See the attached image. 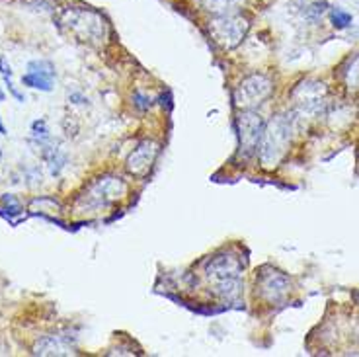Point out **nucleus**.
<instances>
[{"label":"nucleus","mask_w":359,"mask_h":357,"mask_svg":"<svg viewBox=\"0 0 359 357\" xmlns=\"http://www.w3.org/2000/svg\"><path fill=\"white\" fill-rule=\"evenodd\" d=\"M59 26L81 43L102 45L108 39V22L92 8H65L59 16Z\"/></svg>","instance_id":"1"},{"label":"nucleus","mask_w":359,"mask_h":357,"mask_svg":"<svg viewBox=\"0 0 359 357\" xmlns=\"http://www.w3.org/2000/svg\"><path fill=\"white\" fill-rule=\"evenodd\" d=\"M126 182L117 176H104V178L94 180L86 188L82 189L79 197L74 199V213L82 217L98 215L106 211L108 207L116 203L119 197L126 196Z\"/></svg>","instance_id":"2"},{"label":"nucleus","mask_w":359,"mask_h":357,"mask_svg":"<svg viewBox=\"0 0 359 357\" xmlns=\"http://www.w3.org/2000/svg\"><path fill=\"white\" fill-rule=\"evenodd\" d=\"M293 129H295V117L289 114H279L269 121L264 129L260 147H258L262 166L276 168L279 162L285 159L291 137H293Z\"/></svg>","instance_id":"3"},{"label":"nucleus","mask_w":359,"mask_h":357,"mask_svg":"<svg viewBox=\"0 0 359 357\" xmlns=\"http://www.w3.org/2000/svg\"><path fill=\"white\" fill-rule=\"evenodd\" d=\"M248 20L241 14H221L209 22V34L213 37L219 47L223 49H233L236 45L243 43V39L248 34Z\"/></svg>","instance_id":"4"},{"label":"nucleus","mask_w":359,"mask_h":357,"mask_svg":"<svg viewBox=\"0 0 359 357\" xmlns=\"http://www.w3.org/2000/svg\"><path fill=\"white\" fill-rule=\"evenodd\" d=\"M271 92H273V82L266 74H250L234 88L233 100L236 107L252 109L254 106L264 104L271 96Z\"/></svg>","instance_id":"5"},{"label":"nucleus","mask_w":359,"mask_h":357,"mask_svg":"<svg viewBox=\"0 0 359 357\" xmlns=\"http://www.w3.org/2000/svg\"><path fill=\"white\" fill-rule=\"evenodd\" d=\"M264 129H266V123H264L260 114H256L254 109H243L238 114V117H236L238 149H241V154L244 159H248L254 152H258Z\"/></svg>","instance_id":"6"},{"label":"nucleus","mask_w":359,"mask_h":357,"mask_svg":"<svg viewBox=\"0 0 359 357\" xmlns=\"http://www.w3.org/2000/svg\"><path fill=\"white\" fill-rule=\"evenodd\" d=\"M326 86L318 81H305L301 82L293 90V102L297 107V116L301 117H314L323 114L326 106Z\"/></svg>","instance_id":"7"},{"label":"nucleus","mask_w":359,"mask_h":357,"mask_svg":"<svg viewBox=\"0 0 359 357\" xmlns=\"http://www.w3.org/2000/svg\"><path fill=\"white\" fill-rule=\"evenodd\" d=\"M241 276H243V264L233 254L215 256L205 268V277L211 285L219 281H226V279H241Z\"/></svg>","instance_id":"8"},{"label":"nucleus","mask_w":359,"mask_h":357,"mask_svg":"<svg viewBox=\"0 0 359 357\" xmlns=\"http://www.w3.org/2000/svg\"><path fill=\"white\" fill-rule=\"evenodd\" d=\"M55 76H57V72H55V67L49 61H45V59L29 61L27 63V72L22 76V84L27 86V88L51 92Z\"/></svg>","instance_id":"9"},{"label":"nucleus","mask_w":359,"mask_h":357,"mask_svg":"<svg viewBox=\"0 0 359 357\" xmlns=\"http://www.w3.org/2000/svg\"><path fill=\"white\" fill-rule=\"evenodd\" d=\"M262 299H266L268 303H279L283 301L287 293L291 291V281L283 276L281 271L271 269L269 274H264L258 281Z\"/></svg>","instance_id":"10"},{"label":"nucleus","mask_w":359,"mask_h":357,"mask_svg":"<svg viewBox=\"0 0 359 357\" xmlns=\"http://www.w3.org/2000/svg\"><path fill=\"white\" fill-rule=\"evenodd\" d=\"M156 154H158V144L153 143V141H143L129 154L127 170L131 174H135V176H144L151 170V166H153Z\"/></svg>","instance_id":"11"},{"label":"nucleus","mask_w":359,"mask_h":357,"mask_svg":"<svg viewBox=\"0 0 359 357\" xmlns=\"http://www.w3.org/2000/svg\"><path fill=\"white\" fill-rule=\"evenodd\" d=\"M36 356H71L74 353V346L71 339L63 336H45L34 346Z\"/></svg>","instance_id":"12"},{"label":"nucleus","mask_w":359,"mask_h":357,"mask_svg":"<svg viewBox=\"0 0 359 357\" xmlns=\"http://www.w3.org/2000/svg\"><path fill=\"white\" fill-rule=\"evenodd\" d=\"M201 8L215 14V16H221V14H233L236 12V8L243 4V0H199Z\"/></svg>","instance_id":"13"},{"label":"nucleus","mask_w":359,"mask_h":357,"mask_svg":"<svg viewBox=\"0 0 359 357\" xmlns=\"http://www.w3.org/2000/svg\"><path fill=\"white\" fill-rule=\"evenodd\" d=\"M344 81H346V86L350 90H359V55L351 61L350 67H348Z\"/></svg>","instance_id":"14"},{"label":"nucleus","mask_w":359,"mask_h":357,"mask_svg":"<svg viewBox=\"0 0 359 357\" xmlns=\"http://www.w3.org/2000/svg\"><path fill=\"white\" fill-rule=\"evenodd\" d=\"M330 18H332V26L336 29H344V27H348L351 24V14L350 12H346V10L341 8H332V14H330Z\"/></svg>","instance_id":"15"},{"label":"nucleus","mask_w":359,"mask_h":357,"mask_svg":"<svg viewBox=\"0 0 359 357\" xmlns=\"http://www.w3.org/2000/svg\"><path fill=\"white\" fill-rule=\"evenodd\" d=\"M2 206H4V209H8L10 215L22 213V206H20V201L14 196H4V197H2Z\"/></svg>","instance_id":"16"},{"label":"nucleus","mask_w":359,"mask_h":357,"mask_svg":"<svg viewBox=\"0 0 359 357\" xmlns=\"http://www.w3.org/2000/svg\"><path fill=\"white\" fill-rule=\"evenodd\" d=\"M0 135H6V127L2 126V119H0Z\"/></svg>","instance_id":"17"},{"label":"nucleus","mask_w":359,"mask_h":357,"mask_svg":"<svg viewBox=\"0 0 359 357\" xmlns=\"http://www.w3.org/2000/svg\"><path fill=\"white\" fill-rule=\"evenodd\" d=\"M0 159H2V149H0Z\"/></svg>","instance_id":"18"}]
</instances>
